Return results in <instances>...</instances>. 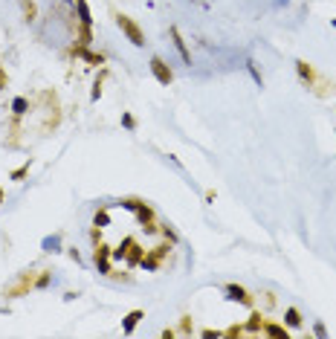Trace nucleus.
Returning <instances> with one entry per match:
<instances>
[{"label":"nucleus","mask_w":336,"mask_h":339,"mask_svg":"<svg viewBox=\"0 0 336 339\" xmlns=\"http://www.w3.org/2000/svg\"><path fill=\"white\" fill-rule=\"evenodd\" d=\"M116 21H119L122 32L128 35V38H130V44H133V47H142V44H145V41H142V32H139V26H136V24H133V21H130L128 15H119Z\"/></svg>","instance_id":"f257e3e1"},{"label":"nucleus","mask_w":336,"mask_h":339,"mask_svg":"<svg viewBox=\"0 0 336 339\" xmlns=\"http://www.w3.org/2000/svg\"><path fill=\"white\" fill-rule=\"evenodd\" d=\"M151 73L156 76V81H159V84H171V78H174V76H171V70H168V64L162 61V58H156V55L151 58Z\"/></svg>","instance_id":"f03ea898"},{"label":"nucleus","mask_w":336,"mask_h":339,"mask_svg":"<svg viewBox=\"0 0 336 339\" xmlns=\"http://www.w3.org/2000/svg\"><path fill=\"white\" fill-rule=\"evenodd\" d=\"M226 293H229V299H235V302H241V305H252V299L246 296V290L244 287H238V284H229Z\"/></svg>","instance_id":"7ed1b4c3"},{"label":"nucleus","mask_w":336,"mask_h":339,"mask_svg":"<svg viewBox=\"0 0 336 339\" xmlns=\"http://www.w3.org/2000/svg\"><path fill=\"white\" fill-rule=\"evenodd\" d=\"M171 38H174V47L180 50V55H183V61L185 64H191V55H188V50H185V41L180 38V32L177 29H171Z\"/></svg>","instance_id":"20e7f679"},{"label":"nucleus","mask_w":336,"mask_h":339,"mask_svg":"<svg viewBox=\"0 0 336 339\" xmlns=\"http://www.w3.org/2000/svg\"><path fill=\"white\" fill-rule=\"evenodd\" d=\"M139 319H142V310H133V313H128V319H125V334H130V331H133V328H136V322H139Z\"/></svg>","instance_id":"39448f33"},{"label":"nucleus","mask_w":336,"mask_h":339,"mask_svg":"<svg viewBox=\"0 0 336 339\" xmlns=\"http://www.w3.org/2000/svg\"><path fill=\"white\" fill-rule=\"evenodd\" d=\"M107 255H110V252H107V247H99V249H96V264H99V270H102V273H107Z\"/></svg>","instance_id":"423d86ee"},{"label":"nucleus","mask_w":336,"mask_h":339,"mask_svg":"<svg viewBox=\"0 0 336 339\" xmlns=\"http://www.w3.org/2000/svg\"><path fill=\"white\" fill-rule=\"evenodd\" d=\"M76 6H78V18H81V24L87 26V24H90V9H87V3H84V0H76Z\"/></svg>","instance_id":"0eeeda50"},{"label":"nucleus","mask_w":336,"mask_h":339,"mask_svg":"<svg viewBox=\"0 0 336 339\" xmlns=\"http://www.w3.org/2000/svg\"><path fill=\"white\" fill-rule=\"evenodd\" d=\"M287 325H290V328H299V325H302V316H299V310L296 308L287 310Z\"/></svg>","instance_id":"6e6552de"},{"label":"nucleus","mask_w":336,"mask_h":339,"mask_svg":"<svg viewBox=\"0 0 336 339\" xmlns=\"http://www.w3.org/2000/svg\"><path fill=\"white\" fill-rule=\"evenodd\" d=\"M264 331H267L270 337H287V331H284V328H278V325H264Z\"/></svg>","instance_id":"1a4fd4ad"},{"label":"nucleus","mask_w":336,"mask_h":339,"mask_svg":"<svg viewBox=\"0 0 336 339\" xmlns=\"http://www.w3.org/2000/svg\"><path fill=\"white\" fill-rule=\"evenodd\" d=\"M44 249L47 252H58V238H44Z\"/></svg>","instance_id":"9d476101"},{"label":"nucleus","mask_w":336,"mask_h":339,"mask_svg":"<svg viewBox=\"0 0 336 339\" xmlns=\"http://www.w3.org/2000/svg\"><path fill=\"white\" fill-rule=\"evenodd\" d=\"M93 223H96V226H107V223H110V217H107V212H99V215L93 217Z\"/></svg>","instance_id":"9b49d317"},{"label":"nucleus","mask_w":336,"mask_h":339,"mask_svg":"<svg viewBox=\"0 0 336 339\" xmlns=\"http://www.w3.org/2000/svg\"><path fill=\"white\" fill-rule=\"evenodd\" d=\"M258 328H264V319H261L258 313H252V322H249V331H258Z\"/></svg>","instance_id":"f8f14e48"},{"label":"nucleus","mask_w":336,"mask_h":339,"mask_svg":"<svg viewBox=\"0 0 336 339\" xmlns=\"http://www.w3.org/2000/svg\"><path fill=\"white\" fill-rule=\"evenodd\" d=\"M12 107H15V113H24V110H26V99H15Z\"/></svg>","instance_id":"ddd939ff"},{"label":"nucleus","mask_w":336,"mask_h":339,"mask_svg":"<svg viewBox=\"0 0 336 339\" xmlns=\"http://www.w3.org/2000/svg\"><path fill=\"white\" fill-rule=\"evenodd\" d=\"M299 76H302V78H310V67H307L305 61H299Z\"/></svg>","instance_id":"4468645a"},{"label":"nucleus","mask_w":336,"mask_h":339,"mask_svg":"<svg viewBox=\"0 0 336 339\" xmlns=\"http://www.w3.org/2000/svg\"><path fill=\"white\" fill-rule=\"evenodd\" d=\"M26 171H29V165H24V168H18V171H15V174H12V180H21V177H24V174H26Z\"/></svg>","instance_id":"2eb2a0df"},{"label":"nucleus","mask_w":336,"mask_h":339,"mask_svg":"<svg viewBox=\"0 0 336 339\" xmlns=\"http://www.w3.org/2000/svg\"><path fill=\"white\" fill-rule=\"evenodd\" d=\"M331 24H334V26H336V18H334V21H331Z\"/></svg>","instance_id":"dca6fc26"},{"label":"nucleus","mask_w":336,"mask_h":339,"mask_svg":"<svg viewBox=\"0 0 336 339\" xmlns=\"http://www.w3.org/2000/svg\"><path fill=\"white\" fill-rule=\"evenodd\" d=\"M0 200H3V191H0Z\"/></svg>","instance_id":"f3484780"}]
</instances>
